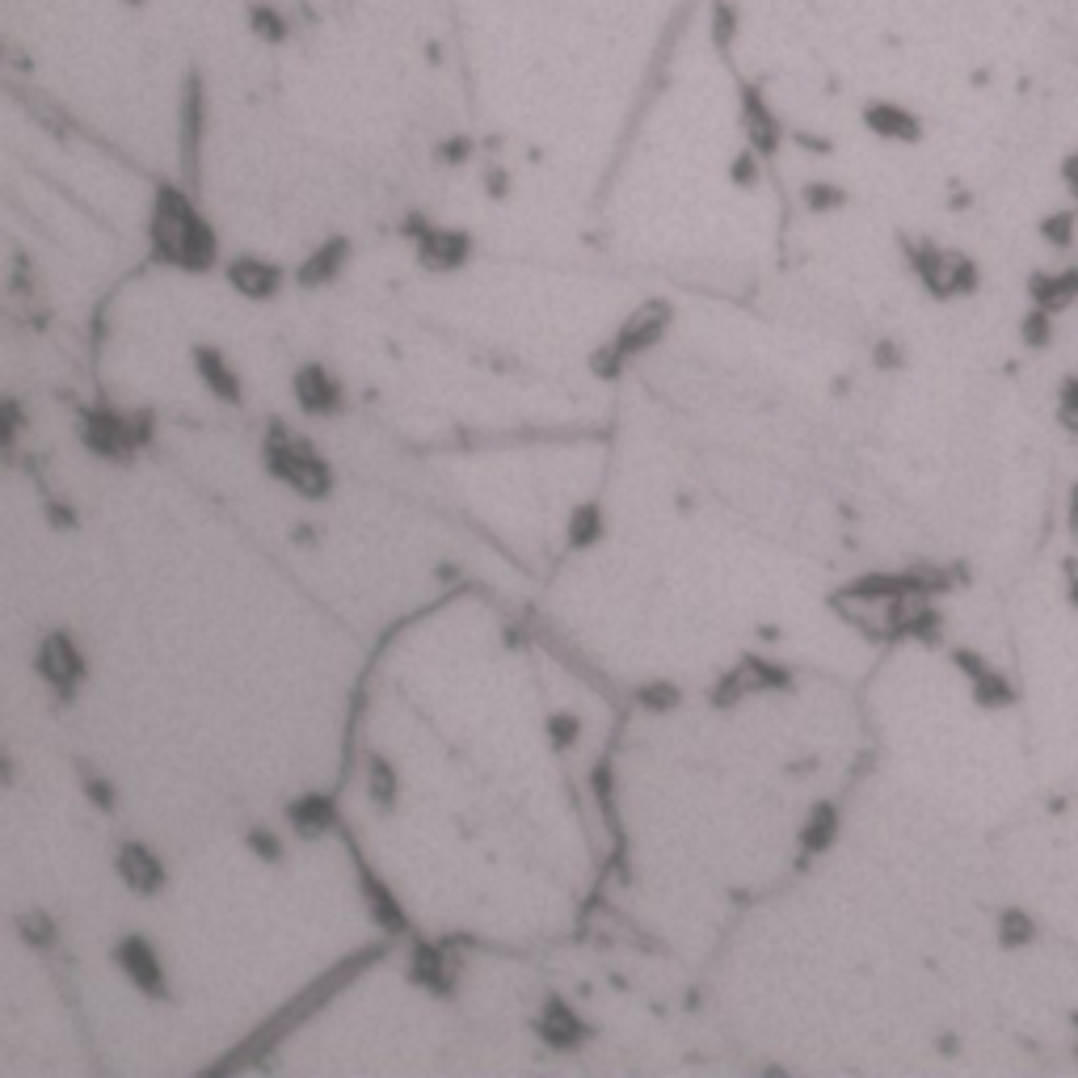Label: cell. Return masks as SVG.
<instances>
[{
	"label": "cell",
	"instance_id": "20",
	"mask_svg": "<svg viewBox=\"0 0 1078 1078\" xmlns=\"http://www.w3.org/2000/svg\"><path fill=\"white\" fill-rule=\"evenodd\" d=\"M203 81L190 76L186 81V97H181V169H186V181L194 186L199 181V144H203Z\"/></svg>",
	"mask_w": 1078,
	"mask_h": 1078
},
{
	"label": "cell",
	"instance_id": "37",
	"mask_svg": "<svg viewBox=\"0 0 1078 1078\" xmlns=\"http://www.w3.org/2000/svg\"><path fill=\"white\" fill-rule=\"evenodd\" d=\"M796 144L805 147V152H809V147H814V152H830V144H826L821 135H809V131H796Z\"/></svg>",
	"mask_w": 1078,
	"mask_h": 1078
},
{
	"label": "cell",
	"instance_id": "36",
	"mask_svg": "<svg viewBox=\"0 0 1078 1078\" xmlns=\"http://www.w3.org/2000/svg\"><path fill=\"white\" fill-rule=\"evenodd\" d=\"M485 190H489V199H506V194H510V174L494 165V169L485 174Z\"/></svg>",
	"mask_w": 1078,
	"mask_h": 1078
},
{
	"label": "cell",
	"instance_id": "21",
	"mask_svg": "<svg viewBox=\"0 0 1078 1078\" xmlns=\"http://www.w3.org/2000/svg\"><path fill=\"white\" fill-rule=\"evenodd\" d=\"M839 826H843L839 805H834V801H817L814 809L805 814V821H801V834H796L801 855H821V851H830L834 839H839Z\"/></svg>",
	"mask_w": 1078,
	"mask_h": 1078
},
{
	"label": "cell",
	"instance_id": "11",
	"mask_svg": "<svg viewBox=\"0 0 1078 1078\" xmlns=\"http://www.w3.org/2000/svg\"><path fill=\"white\" fill-rule=\"evenodd\" d=\"M671 324H674V308L666 299H644L641 308H632L628 321L615 329V337H612L615 354H619L624 363L641 358V354H649L666 333H671Z\"/></svg>",
	"mask_w": 1078,
	"mask_h": 1078
},
{
	"label": "cell",
	"instance_id": "24",
	"mask_svg": "<svg viewBox=\"0 0 1078 1078\" xmlns=\"http://www.w3.org/2000/svg\"><path fill=\"white\" fill-rule=\"evenodd\" d=\"M603 535H607V514H603V506H599V501L573 506V514H569V523H565L569 548H573V553H590L594 544H603Z\"/></svg>",
	"mask_w": 1078,
	"mask_h": 1078
},
{
	"label": "cell",
	"instance_id": "27",
	"mask_svg": "<svg viewBox=\"0 0 1078 1078\" xmlns=\"http://www.w3.org/2000/svg\"><path fill=\"white\" fill-rule=\"evenodd\" d=\"M632 700H637V708H644L649 716H666V712H674V708L683 703V691L674 687L671 678H649V683H641V687L632 691Z\"/></svg>",
	"mask_w": 1078,
	"mask_h": 1078
},
{
	"label": "cell",
	"instance_id": "1",
	"mask_svg": "<svg viewBox=\"0 0 1078 1078\" xmlns=\"http://www.w3.org/2000/svg\"><path fill=\"white\" fill-rule=\"evenodd\" d=\"M147 240H152V258L186 274H206L220 262V236L203 215V206L194 203L190 190H181L174 181H161L152 194V215H147Z\"/></svg>",
	"mask_w": 1078,
	"mask_h": 1078
},
{
	"label": "cell",
	"instance_id": "34",
	"mask_svg": "<svg viewBox=\"0 0 1078 1078\" xmlns=\"http://www.w3.org/2000/svg\"><path fill=\"white\" fill-rule=\"evenodd\" d=\"M472 152H476V144H472L467 135H451V140H442V144H438L435 156L442 161V165H464Z\"/></svg>",
	"mask_w": 1078,
	"mask_h": 1078
},
{
	"label": "cell",
	"instance_id": "4",
	"mask_svg": "<svg viewBox=\"0 0 1078 1078\" xmlns=\"http://www.w3.org/2000/svg\"><path fill=\"white\" fill-rule=\"evenodd\" d=\"M147 426H152V413L135 417H122L115 408H81V442H85L88 455L106 460V464H131L135 451L147 442Z\"/></svg>",
	"mask_w": 1078,
	"mask_h": 1078
},
{
	"label": "cell",
	"instance_id": "10",
	"mask_svg": "<svg viewBox=\"0 0 1078 1078\" xmlns=\"http://www.w3.org/2000/svg\"><path fill=\"white\" fill-rule=\"evenodd\" d=\"M408 982L430 998H455L460 991V952L442 939L408 944Z\"/></svg>",
	"mask_w": 1078,
	"mask_h": 1078
},
{
	"label": "cell",
	"instance_id": "19",
	"mask_svg": "<svg viewBox=\"0 0 1078 1078\" xmlns=\"http://www.w3.org/2000/svg\"><path fill=\"white\" fill-rule=\"evenodd\" d=\"M351 253L354 249L346 236H324L321 245L312 253H304V262L295 265V283L308 292L337 283V274H346V265H351Z\"/></svg>",
	"mask_w": 1078,
	"mask_h": 1078
},
{
	"label": "cell",
	"instance_id": "3",
	"mask_svg": "<svg viewBox=\"0 0 1078 1078\" xmlns=\"http://www.w3.org/2000/svg\"><path fill=\"white\" fill-rule=\"evenodd\" d=\"M383 952H388V948H379V944H376V948H358L354 957H346L342 964H333V969H329V973H321V978H317V982H312L308 991L295 994V998L287 1003V1007H283V1011H279V1016H270V1023H265L262 1032L245 1041V1053H262L265 1045H279V1041H283L287 1032H295V1028H299L304 1020H312V1011H321V1007L329 1003V998H333V994L346 991V986H351V982L358 978V973H363V969H371V964L383 961Z\"/></svg>",
	"mask_w": 1078,
	"mask_h": 1078
},
{
	"label": "cell",
	"instance_id": "12",
	"mask_svg": "<svg viewBox=\"0 0 1078 1078\" xmlns=\"http://www.w3.org/2000/svg\"><path fill=\"white\" fill-rule=\"evenodd\" d=\"M535 1036H540V1045L553 1053H578L594 1036V1028L578 1016V1007L573 1003H565L560 994H548L544 998V1007H540V1016H535Z\"/></svg>",
	"mask_w": 1078,
	"mask_h": 1078
},
{
	"label": "cell",
	"instance_id": "22",
	"mask_svg": "<svg viewBox=\"0 0 1078 1078\" xmlns=\"http://www.w3.org/2000/svg\"><path fill=\"white\" fill-rule=\"evenodd\" d=\"M363 771H367V801H371L376 809H383V814H392L396 801H401V775H396L392 758L379 755V750H367Z\"/></svg>",
	"mask_w": 1078,
	"mask_h": 1078
},
{
	"label": "cell",
	"instance_id": "8",
	"mask_svg": "<svg viewBox=\"0 0 1078 1078\" xmlns=\"http://www.w3.org/2000/svg\"><path fill=\"white\" fill-rule=\"evenodd\" d=\"M34 674L43 678V687H47L59 703H68L76 691H81V683L88 678V662L68 628H56V632H47V637L38 641V649H34Z\"/></svg>",
	"mask_w": 1078,
	"mask_h": 1078
},
{
	"label": "cell",
	"instance_id": "31",
	"mask_svg": "<svg viewBox=\"0 0 1078 1078\" xmlns=\"http://www.w3.org/2000/svg\"><path fill=\"white\" fill-rule=\"evenodd\" d=\"M762 161H767V156H758L755 147L746 144L733 161H728V181H733L737 190H755L758 181H762Z\"/></svg>",
	"mask_w": 1078,
	"mask_h": 1078
},
{
	"label": "cell",
	"instance_id": "15",
	"mask_svg": "<svg viewBox=\"0 0 1078 1078\" xmlns=\"http://www.w3.org/2000/svg\"><path fill=\"white\" fill-rule=\"evenodd\" d=\"M224 279H228V287L240 299L265 304V299H274V295L283 292L287 270L279 262H270V258H258V253H240V258H233V262L224 265Z\"/></svg>",
	"mask_w": 1078,
	"mask_h": 1078
},
{
	"label": "cell",
	"instance_id": "32",
	"mask_svg": "<svg viewBox=\"0 0 1078 1078\" xmlns=\"http://www.w3.org/2000/svg\"><path fill=\"white\" fill-rule=\"evenodd\" d=\"M801 199H805L809 211L826 215V211H839V206H846V190L843 186H834V181H809V186L801 190Z\"/></svg>",
	"mask_w": 1078,
	"mask_h": 1078
},
{
	"label": "cell",
	"instance_id": "16",
	"mask_svg": "<svg viewBox=\"0 0 1078 1078\" xmlns=\"http://www.w3.org/2000/svg\"><path fill=\"white\" fill-rule=\"evenodd\" d=\"M283 817H287L295 839H304V843H317L324 834L342 830V809H337L333 792H304V796L287 801Z\"/></svg>",
	"mask_w": 1078,
	"mask_h": 1078
},
{
	"label": "cell",
	"instance_id": "38",
	"mask_svg": "<svg viewBox=\"0 0 1078 1078\" xmlns=\"http://www.w3.org/2000/svg\"><path fill=\"white\" fill-rule=\"evenodd\" d=\"M127 4H144V0H127Z\"/></svg>",
	"mask_w": 1078,
	"mask_h": 1078
},
{
	"label": "cell",
	"instance_id": "35",
	"mask_svg": "<svg viewBox=\"0 0 1078 1078\" xmlns=\"http://www.w3.org/2000/svg\"><path fill=\"white\" fill-rule=\"evenodd\" d=\"M47 523L56 526V531H72V526H76V514H72L68 501H47Z\"/></svg>",
	"mask_w": 1078,
	"mask_h": 1078
},
{
	"label": "cell",
	"instance_id": "26",
	"mask_svg": "<svg viewBox=\"0 0 1078 1078\" xmlns=\"http://www.w3.org/2000/svg\"><path fill=\"white\" fill-rule=\"evenodd\" d=\"M13 927H17V935H22V944H26V948H38V952H51V948H56V939H59L56 919H51L47 910H22Z\"/></svg>",
	"mask_w": 1078,
	"mask_h": 1078
},
{
	"label": "cell",
	"instance_id": "28",
	"mask_svg": "<svg viewBox=\"0 0 1078 1078\" xmlns=\"http://www.w3.org/2000/svg\"><path fill=\"white\" fill-rule=\"evenodd\" d=\"M76 784H81V792H85V801L97 809V814H115L118 809V792H115V784L102 775V771H93V767H85V762H76Z\"/></svg>",
	"mask_w": 1078,
	"mask_h": 1078
},
{
	"label": "cell",
	"instance_id": "5",
	"mask_svg": "<svg viewBox=\"0 0 1078 1078\" xmlns=\"http://www.w3.org/2000/svg\"><path fill=\"white\" fill-rule=\"evenodd\" d=\"M792 687H796V678H792V671H787L784 662H771V658H758V653H742V658L712 683L708 703L725 712V708H737V703L750 700V696L792 691Z\"/></svg>",
	"mask_w": 1078,
	"mask_h": 1078
},
{
	"label": "cell",
	"instance_id": "23",
	"mask_svg": "<svg viewBox=\"0 0 1078 1078\" xmlns=\"http://www.w3.org/2000/svg\"><path fill=\"white\" fill-rule=\"evenodd\" d=\"M864 122H868V131H876L880 140H898V144H914L919 140V118L905 115L902 106H893V102H868L864 106Z\"/></svg>",
	"mask_w": 1078,
	"mask_h": 1078
},
{
	"label": "cell",
	"instance_id": "25",
	"mask_svg": "<svg viewBox=\"0 0 1078 1078\" xmlns=\"http://www.w3.org/2000/svg\"><path fill=\"white\" fill-rule=\"evenodd\" d=\"M249 26H253V34L265 38V43H287V38H292V17H287L274 0H253V4H249Z\"/></svg>",
	"mask_w": 1078,
	"mask_h": 1078
},
{
	"label": "cell",
	"instance_id": "14",
	"mask_svg": "<svg viewBox=\"0 0 1078 1078\" xmlns=\"http://www.w3.org/2000/svg\"><path fill=\"white\" fill-rule=\"evenodd\" d=\"M292 396L304 417H333V413H342V405H346L342 379L333 376L324 363H304V367H295Z\"/></svg>",
	"mask_w": 1078,
	"mask_h": 1078
},
{
	"label": "cell",
	"instance_id": "7",
	"mask_svg": "<svg viewBox=\"0 0 1078 1078\" xmlns=\"http://www.w3.org/2000/svg\"><path fill=\"white\" fill-rule=\"evenodd\" d=\"M401 233L413 240L417 265H422L426 274H460V270L472 262V253H476L472 233H464V228H447V224H430V220H422V215H408L405 224H401Z\"/></svg>",
	"mask_w": 1078,
	"mask_h": 1078
},
{
	"label": "cell",
	"instance_id": "13",
	"mask_svg": "<svg viewBox=\"0 0 1078 1078\" xmlns=\"http://www.w3.org/2000/svg\"><path fill=\"white\" fill-rule=\"evenodd\" d=\"M115 873H118V880L135 893V898H156V893H165V885H169V868H165V860H161V855H156V846H147L144 839H127V843H118Z\"/></svg>",
	"mask_w": 1078,
	"mask_h": 1078
},
{
	"label": "cell",
	"instance_id": "29",
	"mask_svg": "<svg viewBox=\"0 0 1078 1078\" xmlns=\"http://www.w3.org/2000/svg\"><path fill=\"white\" fill-rule=\"evenodd\" d=\"M582 728L585 725L578 712H548V721H544V733H548L553 750H573L582 742Z\"/></svg>",
	"mask_w": 1078,
	"mask_h": 1078
},
{
	"label": "cell",
	"instance_id": "18",
	"mask_svg": "<svg viewBox=\"0 0 1078 1078\" xmlns=\"http://www.w3.org/2000/svg\"><path fill=\"white\" fill-rule=\"evenodd\" d=\"M190 363H194L199 383H203L220 405H233V408L245 405V379H240V371L233 367L228 354L215 351V346H194V351H190Z\"/></svg>",
	"mask_w": 1078,
	"mask_h": 1078
},
{
	"label": "cell",
	"instance_id": "17",
	"mask_svg": "<svg viewBox=\"0 0 1078 1078\" xmlns=\"http://www.w3.org/2000/svg\"><path fill=\"white\" fill-rule=\"evenodd\" d=\"M742 135L746 144L755 147L758 156H775L780 144H784V122L775 115V106L762 97V88L742 85Z\"/></svg>",
	"mask_w": 1078,
	"mask_h": 1078
},
{
	"label": "cell",
	"instance_id": "30",
	"mask_svg": "<svg viewBox=\"0 0 1078 1078\" xmlns=\"http://www.w3.org/2000/svg\"><path fill=\"white\" fill-rule=\"evenodd\" d=\"M245 846H249V855L262 860V864H283V860H287V846H283V839H279L270 826H249Z\"/></svg>",
	"mask_w": 1078,
	"mask_h": 1078
},
{
	"label": "cell",
	"instance_id": "33",
	"mask_svg": "<svg viewBox=\"0 0 1078 1078\" xmlns=\"http://www.w3.org/2000/svg\"><path fill=\"white\" fill-rule=\"evenodd\" d=\"M22 426H26V413H22V405L9 396V401L0 405V438H4V451H13V447H17Z\"/></svg>",
	"mask_w": 1078,
	"mask_h": 1078
},
{
	"label": "cell",
	"instance_id": "9",
	"mask_svg": "<svg viewBox=\"0 0 1078 1078\" xmlns=\"http://www.w3.org/2000/svg\"><path fill=\"white\" fill-rule=\"evenodd\" d=\"M110 957H115L118 973H122L135 991L144 994V998H152V1003H169V998H174V991H169V969H165L161 952H156V944H152L147 935L127 932L115 944V952H110Z\"/></svg>",
	"mask_w": 1078,
	"mask_h": 1078
},
{
	"label": "cell",
	"instance_id": "6",
	"mask_svg": "<svg viewBox=\"0 0 1078 1078\" xmlns=\"http://www.w3.org/2000/svg\"><path fill=\"white\" fill-rule=\"evenodd\" d=\"M342 839H346V851H351L354 880H358V898L367 905V919H371L388 939H413V923H408L401 898L392 893V885L371 868V860L363 855V846H358V839H354L346 826H342Z\"/></svg>",
	"mask_w": 1078,
	"mask_h": 1078
},
{
	"label": "cell",
	"instance_id": "2",
	"mask_svg": "<svg viewBox=\"0 0 1078 1078\" xmlns=\"http://www.w3.org/2000/svg\"><path fill=\"white\" fill-rule=\"evenodd\" d=\"M262 467L295 497L304 501H324L333 494V467L321 451L308 442V438L292 435L283 422H270V430L262 438Z\"/></svg>",
	"mask_w": 1078,
	"mask_h": 1078
}]
</instances>
